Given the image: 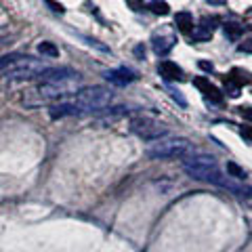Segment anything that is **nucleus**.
Instances as JSON below:
<instances>
[{
  "label": "nucleus",
  "mask_w": 252,
  "mask_h": 252,
  "mask_svg": "<svg viewBox=\"0 0 252 252\" xmlns=\"http://www.w3.org/2000/svg\"><path fill=\"white\" fill-rule=\"evenodd\" d=\"M242 135H244V139L252 141V128H248V126H244V128H242Z\"/></svg>",
  "instance_id": "obj_25"
},
{
  "label": "nucleus",
  "mask_w": 252,
  "mask_h": 252,
  "mask_svg": "<svg viewBox=\"0 0 252 252\" xmlns=\"http://www.w3.org/2000/svg\"><path fill=\"white\" fill-rule=\"evenodd\" d=\"M78 72H74L72 67H55V69H46V72L40 76L42 82H53V80H65V78H72Z\"/></svg>",
  "instance_id": "obj_13"
},
{
  "label": "nucleus",
  "mask_w": 252,
  "mask_h": 252,
  "mask_svg": "<svg viewBox=\"0 0 252 252\" xmlns=\"http://www.w3.org/2000/svg\"><path fill=\"white\" fill-rule=\"evenodd\" d=\"M215 23H217L215 17H204L198 26H195L193 34H191V40L193 42H206V40H210L212 34H215Z\"/></svg>",
  "instance_id": "obj_9"
},
{
  "label": "nucleus",
  "mask_w": 252,
  "mask_h": 252,
  "mask_svg": "<svg viewBox=\"0 0 252 252\" xmlns=\"http://www.w3.org/2000/svg\"><path fill=\"white\" fill-rule=\"evenodd\" d=\"M193 84L198 86L200 93H202L208 101H212V103H220V101H223V93H220L217 86L208 80V78H195Z\"/></svg>",
  "instance_id": "obj_12"
},
{
  "label": "nucleus",
  "mask_w": 252,
  "mask_h": 252,
  "mask_svg": "<svg viewBox=\"0 0 252 252\" xmlns=\"http://www.w3.org/2000/svg\"><path fill=\"white\" fill-rule=\"evenodd\" d=\"M240 114H242L244 120L252 122V107H240Z\"/></svg>",
  "instance_id": "obj_24"
},
{
  "label": "nucleus",
  "mask_w": 252,
  "mask_h": 252,
  "mask_svg": "<svg viewBox=\"0 0 252 252\" xmlns=\"http://www.w3.org/2000/svg\"><path fill=\"white\" fill-rule=\"evenodd\" d=\"M0 65H2V76L9 80H30L46 72L44 63L30 55H4Z\"/></svg>",
  "instance_id": "obj_2"
},
{
  "label": "nucleus",
  "mask_w": 252,
  "mask_h": 252,
  "mask_svg": "<svg viewBox=\"0 0 252 252\" xmlns=\"http://www.w3.org/2000/svg\"><path fill=\"white\" fill-rule=\"evenodd\" d=\"M132 11H143V0H126Z\"/></svg>",
  "instance_id": "obj_23"
},
{
  "label": "nucleus",
  "mask_w": 252,
  "mask_h": 252,
  "mask_svg": "<svg viewBox=\"0 0 252 252\" xmlns=\"http://www.w3.org/2000/svg\"><path fill=\"white\" fill-rule=\"evenodd\" d=\"M49 116L53 120H59V118L65 116H82V109L78 107L76 101H65V103H55L49 107Z\"/></svg>",
  "instance_id": "obj_10"
},
{
  "label": "nucleus",
  "mask_w": 252,
  "mask_h": 252,
  "mask_svg": "<svg viewBox=\"0 0 252 252\" xmlns=\"http://www.w3.org/2000/svg\"><path fill=\"white\" fill-rule=\"evenodd\" d=\"M149 11L154 15H168L170 6L166 2H162V0H152V2H149Z\"/></svg>",
  "instance_id": "obj_18"
},
{
  "label": "nucleus",
  "mask_w": 252,
  "mask_h": 252,
  "mask_svg": "<svg viewBox=\"0 0 252 252\" xmlns=\"http://www.w3.org/2000/svg\"><path fill=\"white\" fill-rule=\"evenodd\" d=\"M158 74L162 76L164 82H172V80H183V69H181L175 61L164 59L158 63Z\"/></svg>",
  "instance_id": "obj_11"
},
{
  "label": "nucleus",
  "mask_w": 252,
  "mask_h": 252,
  "mask_svg": "<svg viewBox=\"0 0 252 252\" xmlns=\"http://www.w3.org/2000/svg\"><path fill=\"white\" fill-rule=\"evenodd\" d=\"M114 94L109 89L103 86H91V89H82L80 93L74 97L78 107L82 109V114H91V112H103V109L112 103Z\"/></svg>",
  "instance_id": "obj_3"
},
{
  "label": "nucleus",
  "mask_w": 252,
  "mask_h": 252,
  "mask_svg": "<svg viewBox=\"0 0 252 252\" xmlns=\"http://www.w3.org/2000/svg\"><path fill=\"white\" fill-rule=\"evenodd\" d=\"M227 177H233V179H246V172H244V168H240L238 164L227 162Z\"/></svg>",
  "instance_id": "obj_19"
},
{
  "label": "nucleus",
  "mask_w": 252,
  "mask_h": 252,
  "mask_svg": "<svg viewBox=\"0 0 252 252\" xmlns=\"http://www.w3.org/2000/svg\"><path fill=\"white\" fill-rule=\"evenodd\" d=\"M130 130L143 141H160L168 132V128L152 118H135L130 120Z\"/></svg>",
  "instance_id": "obj_6"
},
{
  "label": "nucleus",
  "mask_w": 252,
  "mask_h": 252,
  "mask_svg": "<svg viewBox=\"0 0 252 252\" xmlns=\"http://www.w3.org/2000/svg\"><path fill=\"white\" fill-rule=\"evenodd\" d=\"M135 55H137V57H145V49H143V46H135Z\"/></svg>",
  "instance_id": "obj_27"
},
{
  "label": "nucleus",
  "mask_w": 252,
  "mask_h": 252,
  "mask_svg": "<svg viewBox=\"0 0 252 252\" xmlns=\"http://www.w3.org/2000/svg\"><path fill=\"white\" fill-rule=\"evenodd\" d=\"M240 51H248V53H252V40H248L246 44H240Z\"/></svg>",
  "instance_id": "obj_28"
},
{
  "label": "nucleus",
  "mask_w": 252,
  "mask_h": 252,
  "mask_svg": "<svg viewBox=\"0 0 252 252\" xmlns=\"http://www.w3.org/2000/svg\"><path fill=\"white\" fill-rule=\"evenodd\" d=\"M246 202H248V204H250V206H252V193H250V195H248V198H246Z\"/></svg>",
  "instance_id": "obj_30"
},
{
  "label": "nucleus",
  "mask_w": 252,
  "mask_h": 252,
  "mask_svg": "<svg viewBox=\"0 0 252 252\" xmlns=\"http://www.w3.org/2000/svg\"><path fill=\"white\" fill-rule=\"evenodd\" d=\"M38 53H40L42 57H51V59L59 57V49H57V46H55L53 42H49V40L38 42Z\"/></svg>",
  "instance_id": "obj_16"
},
{
  "label": "nucleus",
  "mask_w": 252,
  "mask_h": 252,
  "mask_svg": "<svg viewBox=\"0 0 252 252\" xmlns=\"http://www.w3.org/2000/svg\"><path fill=\"white\" fill-rule=\"evenodd\" d=\"M80 38H82V40H84L86 44H89V46H94V49H99L101 53H112V51H109L105 44H101L99 40H94V38H91V36H80Z\"/></svg>",
  "instance_id": "obj_20"
},
{
  "label": "nucleus",
  "mask_w": 252,
  "mask_h": 252,
  "mask_svg": "<svg viewBox=\"0 0 252 252\" xmlns=\"http://www.w3.org/2000/svg\"><path fill=\"white\" fill-rule=\"evenodd\" d=\"M223 32L229 40H240V36L244 34V26H240V23H235V21H227V23H223Z\"/></svg>",
  "instance_id": "obj_15"
},
{
  "label": "nucleus",
  "mask_w": 252,
  "mask_h": 252,
  "mask_svg": "<svg viewBox=\"0 0 252 252\" xmlns=\"http://www.w3.org/2000/svg\"><path fill=\"white\" fill-rule=\"evenodd\" d=\"M200 67L206 69V72H212V69H215V65H212V63H208V61H200Z\"/></svg>",
  "instance_id": "obj_26"
},
{
  "label": "nucleus",
  "mask_w": 252,
  "mask_h": 252,
  "mask_svg": "<svg viewBox=\"0 0 252 252\" xmlns=\"http://www.w3.org/2000/svg\"><path fill=\"white\" fill-rule=\"evenodd\" d=\"M193 152V145L187 139H160L152 147H147V156L152 160H168V158H183Z\"/></svg>",
  "instance_id": "obj_4"
},
{
  "label": "nucleus",
  "mask_w": 252,
  "mask_h": 252,
  "mask_svg": "<svg viewBox=\"0 0 252 252\" xmlns=\"http://www.w3.org/2000/svg\"><path fill=\"white\" fill-rule=\"evenodd\" d=\"M44 4L46 6H51V11L53 13H65V9H63V4H59V2H55V0H44Z\"/></svg>",
  "instance_id": "obj_22"
},
{
  "label": "nucleus",
  "mask_w": 252,
  "mask_h": 252,
  "mask_svg": "<svg viewBox=\"0 0 252 252\" xmlns=\"http://www.w3.org/2000/svg\"><path fill=\"white\" fill-rule=\"evenodd\" d=\"M183 170L191 179H195V181H206V183H212V185H217V187H225V189H229V191H233V193L244 195V198H248V195L252 193V189L231 183L229 177H225L223 172H220L219 164H217V160L212 156H195V158H189V160L183 162Z\"/></svg>",
  "instance_id": "obj_1"
},
{
  "label": "nucleus",
  "mask_w": 252,
  "mask_h": 252,
  "mask_svg": "<svg viewBox=\"0 0 252 252\" xmlns=\"http://www.w3.org/2000/svg\"><path fill=\"white\" fill-rule=\"evenodd\" d=\"M175 44H177V36L172 32H160V34H154L152 38V49L158 57H166L175 49Z\"/></svg>",
  "instance_id": "obj_8"
},
{
  "label": "nucleus",
  "mask_w": 252,
  "mask_h": 252,
  "mask_svg": "<svg viewBox=\"0 0 252 252\" xmlns=\"http://www.w3.org/2000/svg\"><path fill=\"white\" fill-rule=\"evenodd\" d=\"M168 93H170V99H172V101H177L181 107H187V99L183 97V94H181V91H177V89H172V86H168Z\"/></svg>",
  "instance_id": "obj_21"
},
{
  "label": "nucleus",
  "mask_w": 252,
  "mask_h": 252,
  "mask_svg": "<svg viewBox=\"0 0 252 252\" xmlns=\"http://www.w3.org/2000/svg\"><path fill=\"white\" fill-rule=\"evenodd\" d=\"M240 91H242V84L229 74L225 78V93L229 94V97H240Z\"/></svg>",
  "instance_id": "obj_17"
},
{
  "label": "nucleus",
  "mask_w": 252,
  "mask_h": 252,
  "mask_svg": "<svg viewBox=\"0 0 252 252\" xmlns=\"http://www.w3.org/2000/svg\"><path fill=\"white\" fill-rule=\"evenodd\" d=\"M175 26L179 28V32H183V34H193V17L191 13L187 11H181L175 15Z\"/></svg>",
  "instance_id": "obj_14"
},
{
  "label": "nucleus",
  "mask_w": 252,
  "mask_h": 252,
  "mask_svg": "<svg viewBox=\"0 0 252 252\" xmlns=\"http://www.w3.org/2000/svg\"><path fill=\"white\" fill-rule=\"evenodd\" d=\"M103 78L109 82V84H114V86H128L130 82H135L137 80V72H132L130 67H116V69H107V72H103Z\"/></svg>",
  "instance_id": "obj_7"
},
{
  "label": "nucleus",
  "mask_w": 252,
  "mask_h": 252,
  "mask_svg": "<svg viewBox=\"0 0 252 252\" xmlns=\"http://www.w3.org/2000/svg\"><path fill=\"white\" fill-rule=\"evenodd\" d=\"M208 2H210V4H215V6H220V4H225L227 0H208Z\"/></svg>",
  "instance_id": "obj_29"
},
{
  "label": "nucleus",
  "mask_w": 252,
  "mask_h": 252,
  "mask_svg": "<svg viewBox=\"0 0 252 252\" xmlns=\"http://www.w3.org/2000/svg\"><path fill=\"white\" fill-rule=\"evenodd\" d=\"M80 86H82V76L76 74L72 78H65V80L40 82L36 93L42 99H59V97H65V94H78L80 93Z\"/></svg>",
  "instance_id": "obj_5"
}]
</instances>
